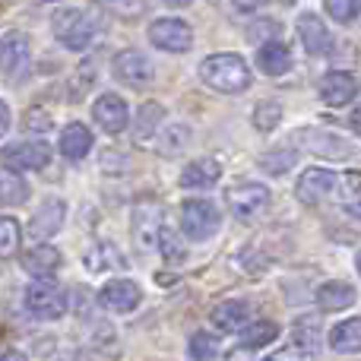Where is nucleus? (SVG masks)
Listing matches in <instances>:
<instances>
[{"instance_id": "1", "label": "nucleus", "mask_w": 361, "mask_h": 361, "mask_svg": "<svg viewBox=\"0 0 361 361\" xmlns=\"http://www.w3.org/2000/svg\"><path fill=\"white\" fill-rule=\"evenodd\" d=\"M200 80L225 95H238L250 89V70L241 54H209L200 63Z\"/></svg>"}, {"instance_id": "2", "label": "nucleus", "mask_w": 361, "mask_h": 361, "mask_svg": "<svg viewBox=\"0 0 361 361\" xmlns=\"http://www.w3.org/2000/svg\"><path fill=\"white\" fill-rule=\"evenodd\" d=\"M51 32L61 38L63 48L82 51L95 42L99 23H95V16L89 10H80V6H61V10L51 16Z\"/></svg>"}, {"instance_id": "3", "label": "nucleus", "mask_w": 361, "mask_h": 361, "mask_svg": "<svg viewBox=\"0 0 361 361\" xmlns=\"http://www.w3.org/2000/svg\"><path fill=\"white\" fill-rule=\"evenodd\" d=\"M25 311L35 320H57L67 311V295L61 286H54L51 279H35L23 295Z\"/></svg>"}, {"instance_id": "4", "label": "nucleus", "mask_w": 361, "mask_h": 361, "mask_svg": "<svg viewBox=\"0 0 361 361\" xmlns=\"http://www.w3.org/2000/svg\"><path fill=\"white\" fill-rule=\"evenodd\" d=\"M219 225H222V216L209 200H187L180 206V228L190 241H209L219 231Z\"/></svg>"}, {"instance_id": "5", "label": "nucleus", "mask_w": 361, "mask_h": 361, "mask_svg": "<svg viewBox=\"0 0 361 361\" xmlns=\"http://www.w3.org/2000/svg\"><path fill=\"white\" fill-rule=\"evenodd\" d=\"M225 203L241 222H247V219H257L269 206V190L257 180H238L225 190Z\"/></svg>"}, {"instance_id": "6", "label": "nucleus", "mask_w": 361, "mask_h": 361, "mask_svg": "<svg viewBox=\"0 0 361 361\" xmlns=\"http://www.w3.org/2000/svg\"><path fill=\"white\" fill-rule=\"evenodd\" d=\"M149 42L156 44L159 51L184 54V51H190V44H193V29L184 23V19L165 16V19H156V23L149 25Z\"/></svg>"}, {"instance_id": "7", "label": "nucleus", "mask_w": 361, "mask_h": 361, "mask_svg": "<svg viewBox=\"0 0 361 361\" xmlns=\"http://www.w3.org/2000/svg\"><path fill=\"white\" fill-rule=\"evenodd\" d=\"M44 165H51V146L42 140H32V143H13L4 149V169L6 171H42Z\"/></svg>"}, {"instance_id": "8", "label": "nucleus", "mask_w": 361, "mask_h": 361, "mask_svg": "<svg viewBox=\"0 0 361 361\" xmlns=\"http://www.w3.org/2000/svg\"><path fill=\"white\" fill-rule=\"evenodd\" d=\"M295 140H301V146H305L307 152H314L317 159H326V162H343V159L355 156V149H352L343 137H336V133H330V130H317V127L301 130Z\"/></svg>"}, {"instance_id": "9", "label": "nucleus", "mask_w": 361, "mask_h": 361, "mask_svg": "<svg viewBox=\"0 0 361 361\" xmlns=\"http://www.w3.org/2000/svg\"><path fill=\"white\" fill-rule=\"evenodd\" d=\"M99 301L102 307H108L114 314H130L143 301V288L133 279H111L108 286L99 288Z\"/></svg>"}, {"instance_id": "10", "label": "nucleus", "mask_w": 361, "mask_h": 361, "mask_svg": "<svg viewBox=\"0 0 361 361\" xmlns=\"http://www.w3.org/2000/svg\"><path fill=\"white\" fill-rule=\"evenodd\" d=\"M114 80L124 82V86L130 89H140L146 86V82L152 80V63L146 54H140V51H121L118 57H114Z\"/></svg>"}, {"instance_id": "11", "label": "nucleus", "mask_w": 361, "mask_h": 361, "mask_svg": "<svg viewBox=\"0 0 361 361\" xmlns=\"http://www.w3.org/2000/svg\"><path fill=\"white\" fill-rule=\"evenodd\" d=\"M92 118L95 124L102 127L105 133H121L127 124H130V111H127V102L114 92H105L95 99L92 105Z\"/></svg>"}, {"instance_id": "12", "label": "nucleus", "mask_w": 361, "mask_h": 361, "mask_svg": "<svg viewBox=\"0 0 361 361\" xmlns=\"http://www.w3.org/2000/svg\"><path fill=\"white\" fill-rule=\"evenodd\" d=\"M295 29H298V38L301 44H305L307 54H326L333 44V35L326 32L324 19L317 16V13H301L298 23H295Z\"/></svg>"}, {"instance_id": "13", "label": "nucleus", "mask_w": 361, "mask_h": 361, "mask_svg": "<svg viewBox=\"0 0 361 361\" xmlns=\"http://www.w3.org/2000/svg\"><path fill=\"white\" fill-rule=\"evenodd\" d=\"M336 175L333 171H326V169H307L305 175H301L298 180V200L301 203H307V206H317L320 200H326L330 197V190L336 187Z\"/></svg>"}, {"instance_id": "14", "label": "nucleus", "mask_w": 361, "mask_h": 361, "mask_svg": "<svg viewBox=\"0 0 361 361\" xmlns=\"http://www.w3.org/2000/svg\"><path fill=\"white\" fill-rule=\"evenodd\" d=\"M63 216H67L63 200H44L42 209L35 212V219H32V225H29V235L38 238V241H48V238H54L57 231H61Z\"/></svg>"}, {"instance_id": "15", "label": "nucleus", "mask_w": 361, "mask_h": 361, "mask_svg": "<svg viewBox=\"0 0 361 361\" xmlns=\"http://www.w3.org/2000/svg\"><path fill=\"white\" fill-rule=\"evenodd\" d=\"M355 80H352L349 73H343V70H333V73L324 76V82H320V99L326 102L330 108H343L349 105L352 99H355Z\"/></svg>"}, {"instance_id": "16", "label": "nucleus", "mask_w": 361, "mask_h": 361, "mask_svg": "<svg viewBox=\"0 0 361 361\" xmlns=\"http://www.w3.org/2000/svg\"><path fill=\"white\" fill-rule=\"evenodd\" d=\"M23 269L35 279H51L61 269V250L51 247V244H38L23 257Z\"/></svg>"}, {"instance_id": "17", "label": "nucleus", "mask_w": 361, "mask_h": 361, "mask_svg": "<svg viewBox=\"0 0 361 361\" xmlns=\"http://www.w3.org/2000/svg\"><path fill=\"white\" fill-rule=\"evenodd\" d=\"M355 298H358L355 286H349V282H339V279L324 282V286L317 288V305H320V311H326V314L345 311V307L355 305Z\"/></svg>"}, {"instance_id": "18", "label": "nucleus", "mask_w": 361, "mask_h": 361, "mask_svg": "<svg viewBox=\"0 0 361 361\" xmlns=\"http://www.w3.org/2000/svg\"><path fill=\"white\" fill-rule=\"evenodd\" d=\"M219 178H222V169L212 159H197V162L184 165L180 187H187V190H209V187L219 184Z\"/></svg>"}, {"instance_id": "19", "label": "nucleus", "mask_w": 361, "mask_h": 361, "mask_svg": "<svg viewBox=\"0 0 361 361\" xmlns=\"http://www.w3.org/2000/svg\"><path fill=\"white\" fill-rule=\"evenodd\" d=\"M209 320H212V326H216V330H222V333L244 330V324L250 320V307L244 305V301H235V298L222 301V305L212 307Z\"/></svg>"}, {"instance_id": "20", "label": "nucleus", "mask_w": 361, "mask_h": 361, "mask_svg": "<svg viewBox=\"0 0 361 361\" xmlns=\"http://www.w3.org/2000/svg\"><path fill=\"white\" fill-rule=\"evenodd\" d=\"M257 67L260 73L267 76H282L292 70V54H288V44L286 42H267L260 51H257Z\"/></svg>"}, {"instance_id": "21", "label": "nucleus", "mask_w": 361, "mask_h": 361, "mask_svg": "<svg viewBox=\"0 0 361 361\" xmlns=\"http://www.w3.org/2000/svg\"><path fill=\"white\" fill-rule=\"evenodd\" d=\"M92 149V133H89L86 124H80V121H73V124H67L61 130V156L70 159V162H80L86 152Z\"/></svg>"}, {"instance_id": "22", "label": "nucleus", "mask_w": 361, "mask_h": 361, "mask_svg": "<svg viewBox=\"0 0 361 361\" xmlns=\"http://www.w3.org/2000/svg\"><path fill=\"white\" fill-rule=\"evenodd\" d=\"M0 57H4L6 76L25 70V63H29V38L19 35V32H10V35L4 38V44H0Z\"/></svg>"}, {"instance_id": "23", "label": "nucleus", "mask_w": 361, "mask_h": 361, "mask_svg": "<svg viewBox=\"0 0 361 361\" xmlns=\"http://www.w3.org/2000/svg\"><path fill=\"white\" fill-rule=\"evenodd\" d=\"M330 349L333 352H361V317H352V320H343L330 330Z\"/></svg>"}, {"instance_id": "24", "label": "nucleus", "mask_w": 361, "mask_h": 361, "mask_svg": "<svg viewBox=\"0 0 361 361\" xmlns=\"http://www.w3.org/2000/svg\"><path fill=\"white\" fill-rule=\"evenodd\" d=\"M162 121H165V108L159 105V102H146V105L140 108V114H137V124H133V140H137L140 146H146L152 133L159 130Z\"/></svg>"}, {"instance_id": "25", "label": "nucleus", "mask_w": 361, "mask_h": 361, "mask_svg": "<svg viewBox=\"0 0 361 361\" xmlns=\"http://www.w3.org/2000/svg\"><path fill=\"white\" fill-rule=\"evenodd\" d=\"M279 339V324H273V320H254L250 326H244L241 333V349H263V345L276 343Z\"/></svg>"}, {"instance_id": "26", "label": "nucleus", "mask_w": 361, "mask_h": 361, "mask_svg": "<svg viewBox=\"0 0 361 361\" xmlns=\"http://www.w3.org/2000/svg\"><path fill=\"white\" fill-rule=\"evenodd\" d=\"M86 267L92 269V273H105V269L124 267V257H121V250L114 247L111 241H99V244H92V250L86 254Z\"/></svg>"}, {"instance_id": "27", "label": "nucleus", "mask_w": 361, "mask_h": 361, "mask_svg": "<svg viewBox=\"0 0 361 361\" xmlns=\"http://www.w3.org/2000/svg\"><path fill=\"white\" fill-rule=\"evenodd\" d=\"M295 343H298V349H305L307 355H314V352L320 349V320L311 317V314L295 320Z\"/></svg>"}, {"instance_id": "28", "label": "nucleus", "mask_w": 361, "mask_h": 361, "mask_svg": "<svg viewBox=\"0 0 361 361\" xmlns=\"http://www.w3.org/2000/svg\"><path fill=\"white\" fill-rule=\"evenodd\" d=\"M339 184H343L345 209H352L355 216H361V171H345V175L339 178Z\"/></svg>"}, {"instance_id": "29", "label": "nucleus", "mask_w": 361, "mask_h": 361, "mask_svg": "<svg viewBox=\"0 0 361 361\" xmlns=\"http://www.w3.org/2000/svg\"><path fill=\"white\" fill-rule=\"evenodd\" d=\"M0 200H4L6 206L25 203V200H29V184H25L23 178H16V171L4 169V193H0Z\"/></svg>"}, {"instance_id": "30", "label": "nucleus", "mask_w": 361, "mask_h": 361, "mask_svg": "<svg viewBox=\"0 0 361 361\" xmlns=\"http://www.w3.org/2000/svg\"><path fill=\"white\" fill-rule=\"evenodd\" d=\"M219 355V343L209 333H193L190 336V358L193 361H216Z\"/></svg>"}, {"instance_id": "31", "label": "nucleus", "mask_w": 361, "mask_h": 361, "mask_svg": "<svg viewBox=\"0 0 361 361\" xmlns=\"http://www.w3.org/2000/svg\"><path fill=\"white\" fill-rule=\"evenodd\" d=\"M279 121H282V108L276 105V102H260V105L254 108V127L257 130H273Z\"/></svg>"}, {"instance_id": "32", "label": "nucleus", "mask_w": 361, "mask_h": 361, "mask_svg": "<svg viewBox=\"0 0 361 361\" xmlns=\"http://www.w3.org/2000/svg\"><path fill=\"white\" fill-rule=\"evenodd\" d=\"M260 165H263V171H267V175H286V171L295 165V152L292 149L267 152V156L260 159Z\"/></svg>"}, {"instance_id": "33", "label": "nucleus", "mask_w": 361, "mask_h": 361, "mask_svg": "<svg viewBox=\"0 0 361 361\" xmlns=\"http://www.w3.org/2000/svg\"><path fill=\"white\" fill-rule=\"evenodd\" d=\"M361 10V0H326V13L336 23H352Z\"/></svg>"}, {"instance_id": "34", "label": "nucleus", "mask_w": 361, "mask_h": 361, "mask_svg": "<svg viewBox=\"0 0 361 361\" xmlns=\"http://www.w3.org/2000/svg\"><path fill=\"white\" fill-rule=\"evenodd\" d=\"M51 114L44 111V108H29L25 111V130H32V133H48L51 130Z\"/></svg>"}, {"instance_id": "35", "label": "nucleus", "mask_w": 361, "mask_h": 361, "mask_svg": "<svg viewBox=\"0 0 361 361\" xmlns=\"http://www.w3.org/2000/svg\"><path fill=\"white\" fill-rule=\"evenodd\" d=\"M0 231H4V238H0V250H4V257H6L13 247H16V241H19V225H16V219L4 216V219H0Z\"/></svg>"}, {"instance_id": "36", "label": "nucleus", "mask_w": 361, "mask_h": 361, "mask_svg": "<svg viewBox=\"0 0 361 361\" xmlns=\"http://www.w3.org/2000/svg\"><path fill=\"white\" fill-rule=\"evenodd\" d=\"M187 137H190V130H187V127H171V130H169V140H171V143L162 146V152H165V156H171V152L184 149Z\"/></svg>"}, {"instance_id": "37", "label": "nucleus", "mask_w": 361, "mask_h": 361, "mask_svg": "<svg viewBox=\"0 0 361 361\" xmlns=\"http://www.w3.org/2000/svg\"><path fill=\"white\" fill-rule=\"evenodd\" d=\"M175 238L169 235V231H162V238H159V244H162V250H165V260H184V247L180 244H171Z\"/></svg>"}, {"instance_id": "38", "label": "nucleus", "mask_w": 361, "mask_h": 361, "mask_svg": "<svg viewBox=\"0 0 361 361\" xmlns=\"http://www.w3.org/2000/svg\"><path fill=\"white\" fill-rule=\"evenodd\" d=\"M263 361H305V349H298V345H288V349H279L276 355L263 358Z\"/></svg>"}, {"instance_id": "39", "label": "nucleus", "mask_w": 361, "mask_h": 361, "mask_svg": "<svg viewBox=\"0 0 361 361\" xmlns=\"http://www.w3.org/2000/svg\"><path fill=\"white\" fill-rule=\"evenodd\" d=\"M263 4H269V0H235V10L238 13H254V10H260Z\"/></svg>"}, {"instance_id": "40", "label": "nucleus", "mask_w": 361, "mask_h": 361, "mask_svg": "<svg viewBox=\"0 0 361 361\" xmlns=\"http://www.w3.org/2000/svg\"><path fill=\"white\" fill-rule=\"evenodd\" d=\"M349 124H352V130H355V133H358V137H361V108H355V111H352Z\"/></svg>"}, {"instance_id": "41", "label": "nucleus", "mask_w": 361, "mask_h": 361, "mask_svg": "<svg viewBox=\"0 0 361 361\" xmlns=\"http://www.w3.org/2000/svg\"><path fill=\"white\" fill-rule=\"evenodd\" d=\"M0 361H29V358H25L23 352H16V349H6V352H4V358H0Z\"/></svg>"}, {"instance_id": "42", "label": "nucleus", "mask_w": 361, "mask_h": 361, "mask_svg": "<svg viewBox=\"0 0 361 361\" xmlns=\"http://www.w3.org/2000/svg\"><path fill=\"white\" fill-rule=\"evenodd\" d=\"M10 127V105H4V130Z\"/></svg>"}, {"instance_id": "43", "label": "nucleus", "mask_w": 361, "mask_h": 361, "mask_svg": "<svg viewBox=\"0 0 361 361\" xmlns=\"http://www.w3.org/2000/svg\"><path fill=\"white\" fill-rule=\"evenodd\" d=\"M165 4H169V6H187L190 0H165Z\"/></svg>"}, {"instance_id": "44", "label": "nucleus", "mask_w": 361, "mask_h": 361, "mask_svg": "<svg viewBox=\"0 0 361 361\" xmlns=\"http://www.w3.org/2000/svg\"><path fill=\"white\" fill-rule=\"evenodd\" d=\"M358 273H361V254H358Z\"/></svg>"}]
</instances>
